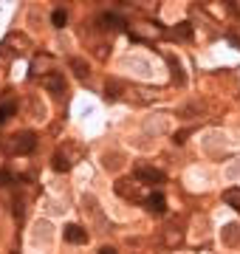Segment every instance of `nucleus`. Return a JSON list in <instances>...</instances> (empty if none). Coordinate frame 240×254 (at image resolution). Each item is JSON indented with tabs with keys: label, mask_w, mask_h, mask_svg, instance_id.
Returning <instances> with one entry per match:
<instances>
[{
	"label": "nucleus",
	"mask_w": 240,
	"mask_h": 254,
	"mask_svg": "<svg viewBox=\"0 0 240 254\" xmlns=\"http://www.w3.org/2000/svg\"><path fill=\"white\" fill-rule=\"evenodd\" d=\"M34 147H37V136H34L31 130H26V133H17V136L11 138V150H14L17 155L34 153Z\"/></svg>",
	"instance_id": "nucleus-1"
},
{
	"label": "nucleus",
	"mask_w": 240,
	"mask_h": 254,
	"mask_svg": "<svg viewBox=\"0 0 240 254\" xmlns=\"http://www.w3.org/2000/svg\"><path fill=\"white\" fill-rule=\"evenodd\" d=\"M136 181H141V184H161L164 181V173L161 170H156V167H144V164H139L136 167Z\"/></svg>",
	"instance_id": "nucleus-2"
},
{
	"label": "nucleus",
	"mask_w": 240,
	"mask_h": 254,
	"mask_svg": "<svg viewBox=\"0 0 240 254\" xmlns=\"http://www.w3.org/2000/svg\"><path fill=\"white\" fill-rule=\"evenodd\" d=\"M144 206H147L150 215L161 218V215L167 212V200H164V195H161V192H150V198L144 200Z\"/></svg>",
	"instance_id": "nucleus-3"
},
{
	"label": "nucleus",
	"mask_w": 240,
	"mask_h": 254,
	"mask_svg": "<svg viewBox=\"0 0 240 254\" xmlns=\"http://www.w3.org/2000/svg\"><path fill=\"white\" fill-rule=\"evenodd\" d=\"M62 237L68 240V243H88V232H85L82 226H76V223H68L65 226V232H62Z\"/></svg>",
	"instance_id": "nucleus-4"
},
{
	"label": "nucleus",
	"mask_w": 240,
	"mask_h": 254,
	"mask_svg": "<svg viewBox=\"0 0 240 254\" xmlns=\"http://www.w3.org/2000/svg\"><path fill=\"white\" fill-rule=\"evenodd\" d=\"M43 85H46L51 93H57V96H62V93H65V79H62V73H48L46 79H43Z\"/></svg>",
	"instance_id": "nucleus-5"
},
{
	"label": "nucleus",
	"mask_w": 240,
	"mask_h": 254,
	"mask_svg": "<svg viewBox=\"0 0 240 254\" xmlns=\"http://www.w3.org/2000/svg\"><path fill=\"white\" fill-rule=\"evenodd\" d=\"M102 26H111V28H127V23H124V17L121 14H113V11H108V14H102Z\"/></svg>",
	"instance_id": "nucleus-6"
},
{
	"label": "nucleus",
	"mask_w": 240,
	"mask_h": 254,
	"mask_svg": "<svg viewBox=\"0 0 240 254\" xmlns=\"http://www.w3.org/2000/svg\"><path fill=\"white\" fill-rule=\"evenodd\" d=\"M223 200H226L229 206H235V212L240 215V190H226L223 192Z\"/></svg>",
	"instance_id": "nucleus-7"
},
{
	"label": "nucleus",
	"mask_w": 240,
	"mask_h": 254,
	"mask_svg": "<svg viewBox=\"0 0 240 254\" xmlns=\"http://www.w3.org/2000/svg\"><path fill=\"white\" fill-rule=\"evenodd\" d=\"M14 110H17L14 102H3V105H0V125H6V122L14 116Z\"/></svg>",
	"instance_id": "nucleus-8"
},
{
	"label": "nucleus",
	"mask_w": 240,
	"mask_h": 254,
	"mask_svg": "<svg viewBox=\"0 0 240 254\" xmlns=\"http://www.w3.org/2000/svg\"><path fill=\"white\" fill-rule=\"evenodd\" d=\"M71 68H74L76 71V76H88V71H91V68H88V63H82V60H79V57H74V60H71Z\"/></svg>",
	"instance_id": "nucleus-9"
},
{
	"label": "nucleus",
	"mask_w": 240,
	"mask_h": 254,
	"mask_svg": "<svg viewBox=\"0 0 240 254\" xmlns=\"http://www.w3.org/2000/svg\"><path fill=\"white\" fill-rule=\"evenodd\" d=\"M51 23H54L57 28H62L65 23H68V11H65V9H54V14H51Z\"/></svg>",
	"instance_id": "nucleus-10"
},
{
	"label": "nucleus",
	"mask_w": 240,
	"mask_h": 254,
	"mask_svg": "<svg viewBox=\"0 0 240 254\" xmlns=\"http://www.w3.org/2000/svg\"><path fill=\"white\" fill-rule=\"evenodd\" d=\"M51 164H54L57 173H68V170H71V164L65 161V155H60V153H57L54 158H51Z\"/></svg>",
	"instance_id": "nucleus-11"
},
{
	"label": "nucleus",
	"mask_w": 240,
	"mask_h": 254,
	"mask_svg": "<svg viewBox=\"0 0 240 254\" xmlns=\"http://www.w3.org/2000/svg\"><path fill=\"white\" fill-rule=\"evenodd\" d=\"M173 37H181V40H189V37H192V31H189V23H181V26H178V31Z\"/></svg>",
	"instance_id": "nucleus-12"
},
{
	"label": "nucleus",
	"mask_w": 240,
	"mask_h": 254,
	"mask_svg": "<svg viewBox=\"0 0 240 254\" xmlns=\"http://www.w3.org/2000/svg\"><path fill=\"white\" fill-rule=\"evenodd\" d=\"M170 68H173V76H176L178 82H184V73H181V65H178V60H173V57H170Z\"/></svg>",
	"instance_id": "nucleus-13"
},
{
	"label": "nucleus",
	"mask_w": 240,
	"mask_h": 254,
	"mask_svg": "<svg viewBox=\"0 0 240 254\" xmlns=\"http://www.w3.org/2000/svg\"><path fill=\"white\" fill-rule=\"evenodd\" d=\"M6 184H14V175H9V173H0V187H6Z\"/></svg>",
	"instance_id": "nucleus-14"
},
{
	"label": "nucleus",
	"mask_w": 240,
	"mask_h": 254,
	"mask_svg": "<svg viewBox=\"0 0 240 254\" xmlns=\"http://www.w3.org/2000/svg\"><path fill=\"white\" fill-rule=\"evenodd\" d=\"M186 136H189V130H181V133H176V144H184Z\"/></svg>",
	"instance_id": "nucleus-15"
},
{
	"label": "nucleus",
	"mask_w": 240,
	"mask_h": 254,
	"mask_svg": "<svg viewBox=\"0 0 240 254\" xmlns=\"http://www.w3.org/2000/svg\"><path fill=\"white\" fill-rule=\"evenodd\" d=\"M99 254H116V252H113L111 246H105V249H99Z\"/></svg>",
	"instance_id": "nucleus-16"
}]
</instances>
